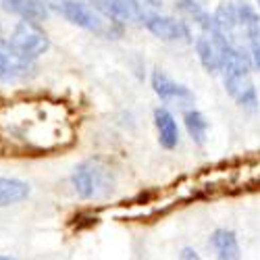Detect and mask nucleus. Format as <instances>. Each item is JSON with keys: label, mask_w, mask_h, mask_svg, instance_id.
I'll return each instance as SVG.
<instances>
[{"label": "nucleus", "mask_w": 260, "mask_h": 260, "mask_svg": "<svg viewBox=\"0 0 260 260\" xmlns=\"http://www.w3.org/2000/svg\"><path fill=\"white\" fill-rule=\"evenodd\" d=\"M71 185L81 200H100L115 191V173L102 160H83L71 173Z\"/></svg>", "instance_id": "1"}, {"label": "nucleus", "mask_w": 260, "mask_h": 260, "mask_svg": "<svg viewBox=\"0 0 260 260\" xmlns=\"http://www.w3.org/2000/svg\"><path fill=\"white\" fill-rule=\"evenodd\" d=\"M54 9L60 13L62 19H67L71 25H77L85 31L104 36L108 40H119L125 31V25L104 19L90 3H83V0H56Z\"/></svg>", "instance_id": "2"}, {"label": "nucleus", "mask_w": 260, "mask_h": 260, "mask_svg": "<svg viewBox=\"0 0 260 260\" xmlns=\"http://www.w3.org/2000/svg\"><path fill=\"white\" fill-rule=\"evenodd\" d=\"M140 25H144L154 38L169 42V44H193V34L187 21L160 15L158 11L146 9L140 17Z\"/></svg>", "instance_id": "3"}, {"label": "nucleus", "mask_w": 260, "mask_h": 260, "mask_svg": "<svg viewBox=\"0 0 260 260\" xmlns=\"http://www.w3.org/2000/svg\"><path fill=\"white\" fill-rule=\"evenodd\" d=\"M9 46L25 60H34L40 58L42 54H46L50 48V38L48 34L40 27V23L34 21H25L21 19L19 23L13 27L11 38L7 40Z\"/></svg>", "instance_id": "4"}, {"label": "nucleus", "mask_w": 260, "mask_h": 260, "mask_svg": "<svg viewBox=\"0 0 260 260\" xmlns=\"http://www.w3.org/2000/svg\"><path fill=\"white\" fill-rule=\"evenodd\" d=\"M150 85H152L154 94L162 100V102H177L181 106H187V104H193V100H196V96H193V92L187 88L185 83H179L173 79L167 71H162L160 67L152 69V73H150Z\"/></svg>", "instance_id": "5"}, {"label": "nucleus", "mask_w": 260, "mask_h": 260, "mask_svg": "<svg viewBox=\"0 0 260 260\" xmlns=\"http://www.w3.org/2000/svg\"><path fill=\"white\" fill-rule=\"evenodd\" d=\"M225 92L229 98L242 108L244 113H258L260 108V96L250 75H231L223 77Z\"/></svg>", "instance_id": "6"}, {"label": "nucleus", "mask_w": 260, "mask_h": 260, "mask_svg": "<svg viewBox=\"0 0 260 260\" xmlns=\"http://www.w3.org/2000/svg\"><path fill=\"white\" fill-rule=\"evenodd\" d=\"M90 5L108 21L113 23H121L127 25L132 21H138L146 11V7H142L138 0H90Z\"/></svg>", "instance_id": "7"}, {"label": "nucleus", "mask_w": 260, "mask_h": 260, "mask_svg": "<svg viewBox=\"0 0 260 260\" xmlns=\"http://www.w3.org/2000/svg\"><path fill=\"white\" fill-rule=\"evenodd\" d=\"M36 69L34 60L21 58L11 46L9 42L0 38V81L13 83L19 79H25Z\"/></svg>", "instance_id": "8"}, {"label": "nucleus", "mask_w": 260, "mask_h": 260, "mask_svg": "<svg viewBox=\"0 0 260 260\" xmlns=\"http://www.w3.org/2000/svg\"><path fill=\"white\" fill-rule=\"evenodd\" d=\"M193 48H196L198 60L202 69L208 75H219L221 73V46L216 40V31L212 34H198L193 38Z\"/></svg>", "instance_id": "9"}, {"label": "nucleus", "mask_w": 260, "mask_h": 260, "mask_svg": "<svg viewBox=\"0 0 260 260\" xmlns=\"http://www.w3.org/2000/svg\"><path fill=\"white\" fill-rule=\"evenodd\" d=\"M152 119H154V127H156V134H158V144L162 150H175L181 142V134H179V125H177V119L173 115L167 106H156L154 113H152Z\"/></svg>", "instance_id": "10"}, {"label": "nucleus", "mask_w": 260, "mask_h": 260, "mask_svg": "<svg viewBox=\"0 0 260 260\" xmlns=\"http://www.w3.org/2000/svg\"><path fill=\"white\" fill-rule=\"evenodd\" d=\"M208 248L216 260H242V248L237 233L227 227H219L208 235Z\"/></svg>", "instance_id": "11"}, {"label": "nucleus", "mask_w": 260, "mask_h": 260, "mask_svg": "<svg viewBox=\"0 0 260 260\" xmlns=\"http://www.w3.org/2000/svg\"><path fill=\"white\" fill-rule=\"evenodd\" d=\"M173 7H175V11L181 15L183 21H187L189 25L191 23L196 25L200 29V34H212V31H216L214 21H212V13L206 11L202 0H175Z\"/></svg>", "instance_id": "12"}, {"label": "nucleus", "mask_w": 260, "mask_h": 260, "mask_svg": "<svg viewBox=\"0 0 260 260\" xmlns=\"http://www.w3.org/2000/svg\"><path fill=\"white\" fill-rule=\"evenodd\" d=\"M0 9L17 15L19 19L34 21V23H42L48 19V5L42 0H0Z\"/></svg>", "instance_id": "13"}, {"label": "nucleus", "mask_w": 260, "mask_h": 260, "mask_svg": "<svg viewBox=\"0 0 260 260\" xmlns=\"http://www.w3.org/2000/svg\"><path fill=\"white\" fill-rule=\"evenodd\" d=\"M212 21H214L216 31L223 34L225 38H229L231 42H237L235 34H237V29H240V23H237L235 3H231V0H223V3H219V7L212 11Z\"/></svg>", "instance_id": "14"}, {"label": "nucleus", "mask_w": 260, "mask_h": 260, "mask_svg": "<svg viewBox=\"0 0 260 260\" xmlns=\"http://www.w3.org/2000/svg\"><path fill=\"white\" fill-rule=\"evenodd\" d=\"M31 187L27 181L17 177H0V208L21 204L29 198Z\"/></svg>", "instance_id": "15"}, {"label": "nucleus", "mask_w": 260, "mask_h": 260, "mask_svg": "<svg viewBox=\"0 0 260 260\" xmlns=\"http://www.w3.org/2000/svg\"><path fill=\"white\" fill-rule=\"evenodd\" d=\"M235 9H237V23H240V29L246 36V42L260 38V13H258V9L250 3H246V0H237Z\"/></svg>", "instance_id": "16"}, {"label": "nucleus", "mask_w": 260, "mask_h": 260, "mask_svg": "<svg viewBox=\"0 0 260 260\" xmlns=\"http://www.w3.org/2000/svg\"><path fill=\"white\" fill-rule=\"evenodd\" d=\"M183 125H185V132L187 136L191 138V142L196 146H204L206 144V138H208V119L202 111L198 108H185L183 111Z\"/></svg>", "instance_id": "17"}, {"label": "nucleus", "mask_w": 260, "mask_h": 260, "mask_svg": "<svg viewBox=\"0 0 260 260\" xmlns=\"http://www.w3.org/2000/svg\"><path fill=\"white\" fill-rule=\"evenodd\" d=\"M248 52H250V60H252V67L256 71H260V38L248 42Z\"/></svg>", "instance_id": "18"}, {"label": "nucleus", "mask_w": 260, "mask_h": 260, "mask_svg": "<svg viewBox=\"0 0 260 260\" xmlns=\"http://www.w3.org/2000/svg\"><path fill=\"white\" fill-rule=\"evenodd\" d=\"M179 260H202V256L193 250V248H189V246H185V248H181V252H179Z\"/></svg>", "instance_id": "19"}, {"label": "nucleus", "mask_w": 260, "mask_h": 260, "mask_svg": "<svg viewBox=\"0 0 260 260\" xmlns=\"http://www.w3.org/2000/svg\"><path fill=\"white\" fill-rule=\"evenodd\" d=\"M138 3L142 7H146V9H152V11H156V9L162 7V0H138Z\"/></svg>", "instance_id": "20"}, {"label": "nucleus", "mask_w": 260, "mask_h": 260, "mask_svg": "<svg viewBox=\"0 0 260 260\" xmlns=\"http://www.w3.org/2000/svg\"><path fill=\"white\" fill-rule=\"evenodd\" d=\"M0 260H17L15 256H0Z\"/></svg>", "instance_id": "21"}, {"label": "nucleus", "mask_w": 260, "mask_h": 260, "mask_svg": "<svg viewBox=\"0 0 260 260\" xmlns=\"http://www.w3.org/2000/svg\"><path fill=\"white\" fill-rule=\"evenodd\" d=\"M256 7H258V9H260V0H256Z\"/></svg>", "instance_id": "22"}, {"label": "nucleus", "mask_w": 260, "mask_h": 260, "mask_svg": "<svg viewBox=\"0 0 260 260\" xmlns=\"http://www.w3.org/2000/svg\"><path fill=\"white\" fill-rule=\"evenodd\" d=\"M42 3H50V0H42Z\"/></svg>", "instance_id": "23"}, {"label": "nucleus", "mask_w": 260, "mask_h": 260, "mask_svg": "<svg viewBox=\"0 0 260 260\" xmlns=\"http://www.w3.org/2000/svg\"><path fill=\"white\" fill-rule=\"evenodd\" d=\"M0 38H3V29H0Z\"/></svg>", "instance_id": "24"}]
</instances>
